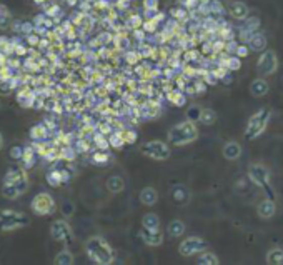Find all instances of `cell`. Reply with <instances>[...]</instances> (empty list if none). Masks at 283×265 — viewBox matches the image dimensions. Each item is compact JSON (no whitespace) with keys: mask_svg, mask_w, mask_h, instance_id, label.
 <instances>
[{"mask_svg":"<svg viewBox=\"0 0 283 265\" xmlns=\"http://www.w3.org/2000/svg\"><path fill=\"white\" fill-rule=\"evenodd\" d=\"M28 190V177L24 167H10L9 172L4 177L2 195L9 200L19 199L22 194Z\"/></svg>","mask_w":283,"mask_h":265,"instance_id":"cell-1","label":"cell"},{"mask_svg":"<svg viewBox=\"0 0 283 265\" xmlns=\"http://www.w3.org/2000/svg\"><path fill=\"white\" fill-rule=\"evenodd\" d=\"M85 252H87L88 258L99 265H109L113 262V249L110 244L104 237H90L85 242Z\"/></svg>","mask_w":283,"mask_h":265,"instance_id":"cell-2","label":"cell"},{"mask_svg":"<svg viewBox=\"0 0 283 265\" xmlns=\"http://www.w3.org/2000/svg\"><path fill=\"white\" fill-rule=\"evenodd\" d=\"M168 143H172L175 147H182L186 143H192L198 139V129L195 122L186 119L185 122H180L177 125H173L172 129L168 130L167 134Z\"/></svg>","mask_w":283,"mask_h":265,"instance_id":"cell-3","label":"cell"},{"mask_svg":"<svg viewBox=\"0 0 283 265\" xmlns=\"http://www.w3.org/2000/svg\"><path fill=\"white\" fill-rule=\"evenodd\" d=\"M271 117V110L268 107H262L260 110H257L247 122V129H245V139L247 140H255L258 139L260 135L267 130L268 122Z\"/></svg>","mask_w":283,"mask_h":265,"instance_id":"cell-4","label":"cell"},{"mask_svg":"<svg viewBox=\"0 0 283 265\" xmlns=\"http://www.w3.org/2000/svg\"><path fill=\"white\" fill-rule=\"evenodd\" d=\"M248 178L250 182L260 187L270 199H275V190L270 183V170L263 164H252L248 167Z\"/></svg>","mask_w":283,"mask_h":265,"instance_id":"cell-5","label":"cell"},{"mask_svg":"<svg viewBox=\"0 0 283 265\" xmlns=\"http://www.w3.org/2000/svg\"><path fill=\"white\" fill-rule=\"evenodd\" d=\"M30 223V218L22 212L15 210H2L0 212V232H10V230L24 229Z\"/></svg>","mask_w":283,"mask_h":265,"instance_id":"cell-6","label":"cell"},{"mask_svg":"<svg viewBox=\"0 0 283 265\" xmlns=\"http://www.w3.org/2000/svg\"><path fill=\"white\" fill-rule=\"evenodd\" d=\"M140 152L145 155V157H149L152 160H157V162H163V160H168L170 155H172V148L167 142H162V140H150L144 143V145L140 147Z\"/></svg>","mask_w":283,"mask_h":265,"instance_id":"cell-7","label":"cell"},{"mask_svg":"<svg viewBox=\"0 0 283 265\" xmlns=\"http://www.w3.org/2000/svg\"><path fill=\"white\" fill-rule=\"evenodd\" d=\"M276 70H278V57H276V52L271 49L263 50L257 60V72L262 77H268V75H273Z\"/></svg>","mask_w":283,"mask_h":265,"instance_id":"cell-8","label":"cell"},{"mask_svg":"<svg viewBox=\"0 0 283 265\" xmlns=\"http://www.w3.org/2000/svg\"><path fill=\"white\" fill-rule=\"evenodd\" d=\"M30 209L33 214H37V215H50V214H54L55 212V200L54 197L50 194L47 192H40V194H37L35 197H33L32 200V204H30Z\"/></svg>","mask_w":283,"mask_h":265,"instance_id":"cell-9","label":"cell"},{"mask_svg":"<svg viewBox=\"0 0 283 265\" xmlns=\"http://www.w3.org/2000/svg\"><path fill=\"white\" fill-rule=\"evenodd\" d=\"M203 250H207L205 240L202 237H197V235L183 239L178 245V253L182 257H194V255H198V253H202Z\"/></svg>","mask_w":283,"mask_h":265,"instance_id":"cell-10","label":"cell"},{"mask_svg":"<svg viewBox=\"0 0 283 265\" xmlns=\"http://www.w3.org/2000/svg\"><path fill=\"white\" fill-rule=\"evenodd\" d=\"M50 235H52L54 240L64 242V244H70V242L73 240V234H72L70 225L65 220H62V218L52 222V225H50Z\"/></svg>","mask_w":283,"mask_h":265,"instance_id":"cell-11","label":"cell"},{"mask_svg":"<svg viewBox=\"0 0 283 265\" xmlns=\"http://www.w3.org/2000/svg\"><path fill=\"white\" fill-rule=\"evenodd\" d=\"M140 239L145 242L149 247H160L163 244V234L160 229L157 230H149L142 227L140 230Z\"/></svg>","mask_w":283,"mask_h":265,"instance_id":"cell-12","label":"cell"},{"mask_svg":"<svg viewBox=\"0 0 283 265\" xmlns=\"http://www.w3.org/2000/svg\"><path fill=\"white\" fill-rule=\"evenodd\" d=\"M228 14H230L231 19L243 22L248 15H250V9H248V5H247V4L240 2V0H235V2H231V4H230V7H228Z\"/></svg>","mask_w":283,"mask_h":265,"instance_id":"cell-13","label":"cell"},{"mask_svg":"<svg viewBox=\"0 0 283 265\" xmlns=\"http://www.w3.org/2000/svg\"><path fill=\"white\" fill-rule=\"evenodd\" d=\"M257 214L260 215V218H263V220H268V218L273 217L276 214L275 199H270V197L263 199L257 207Z\"/></svg>","mask_w":283,"mask_h":265,"instance_id":"cell-14","label":"cell"},{"mask_svg":"<svg viewBox=\"0 0 283 265\" xmlns=\"http://www.w3.org/2000/svg\"><path fill=\"white\" fill-rule=\"evenodd\" d=\"M170 197L177 205H186L190 202V190L185 185H175L170 192Z\"/></svg>","mask_w":283,"mask_h":265,"instance_id":"cell-15","label":"cell"},{"mask_svg":"<svg viewBox=\"0 0 283 265\" xmlns=\"http://www.w3.org/2000/svg\"><path fill=\"white\" fill-rule=\"evenodd\" d=\"M267 35L262 32H255L252 39L248 40V47H250L252 52H263V50H267Z\"/></svg>","mask_w":283,"mask_h":265,"instance_id":"cell-16","label":"cell"},{"mask_svg":"<svg viewBox=\"0 0 283 265\" xmlns=\"http://www.w3.org/2000/svg\"><path fill=\"white\" fill-rule=\"evenodd\" d=\"M248 90H250V94L253 97H265L268 94L270 85H268V82L263 77L262 79H255L253 82L250 84V87H248Z\"/></svg>","mask_w":283,"mask_h":265,"instance_id":"cell-17","label":"cell"},{"mask_svg":"<svg viewBox=\"0 0 283 265\" xmlns=\"http://www.w3.org/2000/svg\"><path fill=\"white\" fill-rule=\"evenodd\" d=\"M222 154L226 160H237V159H240V155H242V145L235 140L226 142L222 148Z\"/></svg>","mask_w":283,"mask_h":265,"instance_id":"cell-18","label":"cell"},{"mask_svg":"<svg viewBox=\"0 0 283 265\" xmlns=\"http://www.w3.org/2000/svg\"><path fill=\"white\" fill-rule=\"evenodd\" d=\"M138 199H140V202L144 204V205H155L157 204V200H158V192L154 188V187H145V188H142L140 190V195H138Z\"/></svg>","mask_w":283,"mask_h":265,"instance_id":"cell-19","label":"cell"},{"mask_svg":"<svg viewBox=\"0 0 283 265\" xmlns=\"http://www.w3.org/2000/svg\"><path fill=\"white\" fill-rule=\"evenodd\" d=\"M37 164V150L33 148V145H28L24 148V155H22V167L25 170L32 169Z\"/></svg>","mask_w":283,"mask_h":265,"instance_id":"cell-20","label":"cell"},{"mask_svg":"<svg viewBox=\"0 0 283 265\" xmlns=\"http://www.w3.org/2000/svg\"><path fill=\"white\" fill-rule=\"evenodd\" d=\"M105 187L110 194H120L125 188V180L120 175H112L109 177V180L105 182Z\"/></svg>","mask_w":283,"mask_h":265,"instance_id":"cell-21","label":"cell"},{"mask_svg":"<svg viewBox=\"0 0 283 265\" xmlns=\"http://www.w3.org/2000/svg\"><path fill=\"white\" fill-rule=\"evenodd\" d=\"M50 134V129L47 127V124H37L30 127L28 130V135H30L32 140H45Z\"/></svg>","mask_w":283,"mask_h":265,"instance_id":"cell-22","label":"cell"},{"mask_svg":"<svg viewBox=\"0 0 283 265\" xmlns=\"http://www.w3.org/2000/svg\"><path fill=\"white\" fill-rule=\"evenodd\" d=\"M167 232L168 235L172 239H178V237H182V235L186 232V225H185V222L183 220H178V218H175V220H172L168 223V227H167Z\"/></svg>","mask_w":283,"mask_h":265,"instance_id":"cell-23","label":"cell"},{"mask_svg":"<svg viewBox=\"0 0 283 265\" xmlns=\"http://www.w3.org/2000/svg\"><path fill=\"white\" fill-rule=\"evenodd\" d=\"M142 227L149 229V230L160 229V218H158V215L154 214V212H150V214H145L144 218H142Z\"/></svg>","mask_w":283,"mask_h":265,"instance_id":"cell-24","label":"cell"},{"mask_svg":"<svg viewBox=\"0 0 283 265\" xmlns=\"http://www.w3.org/2000/svg\"><path fill=\"white\" fill-rule=\"evenodd\" d=\"M12 28L15 32H19L22 33V35H28V33H32V32H35V24L33 22H22V20H17L12 24Z\"/></svg>","mask_w":283,"mask_h":265,"instance_id":"cell-25","label":"cell"},{"mask_svg":"<svg viewBox=\"0 0 283 265\" xmlns=\"http://www.w3.org/2000/svg\"><path fill=\"white\" fill-rule=\"evenodd\" d=\"M267 263L270 265H283V249L281 247H273L267 253Z\"/></svg>","mask_w":283,"mask_h":265,"instance_id":"cell-26","label":"cell"},{"mask_svg":"<svg viewBox=\"0 0 283 265\" xmlns=\"http://www.w3.org/2000/svg\"><path fill=\"white\" fill-rule=\"evenodd\" d=\"M73 262H75V258H73L72 252H70L69 249L60 250V252L55 255V258H54V263H55V265H72Z\"/></svg>","mask_w":283,"mask_h":265,"instance_id":"cell-27","label":"cell"},{"mask_svg":"<svg viewBox=\"0 0 283 265\" xmlns=\"http://www.w3.org/2000/svg\"><path fill=\"white\" fill-rule=\"evenodd\" d=\"M10 27H12V15L5 5L0 4V30H7Z\"/></svg>","mask_w":283,"mask_h":265,"instance_id":"cell-28","label":"cell"},{"mask_svg":"<svg viewBox=\"0 0 283 265\" xmlns=\"http://www.w3.org/2000/svg\"><path fill=\"white\" fill-rule=\"evenodd\" d=\"M200 265H218L220 260H218V257L215 255L213 252H208V250H203L200 253V257H198V260H197Z\"/></svg>","mask_w":283,"mask_h":265,"instance_id":"cell-29","label":"cell"},{"mask_svg":"<svg viewBox=\"0 0 283 265\" xmlns=\"http://www.w3.org/2000/svg\"><path fill=\"white\" fill-rule=\"evenodd\" d=\"M262 27V20L257 15H248L245 20H243V28L250 32H258V28Z\"/></svg>","mask_w":283,"mask_h":265,"instance_id":"cell-30","label":"cell"},{"mask_svg":"<svg viewBox=\"0 0 283 265\" xmlns=\"http://www.w3.org/2000/svg\"><path fill=\"white\" fill-rule=\"evenodd\" d=\"M47 182H49V185H52V187H60L62 183H64V178H62V172L60 169H52L47 174Z\"/></svg>","mask_w":283,"mask_h":265,"instance_id":"cell-31","label":"cell"},{"mask_svg":"<svg viewBox=\"0 0 283 265\" xmlns=\"http://www.w3.org/2000/svg\"><path fill=\"white\" fill-rule=\"evenodd\" d=\"M225 68L226 70H230V72H237V70H240L242 68V59L239 55H230V57H226V60H225Z\"/></svg>","mask_w":283,"mask_h":265,"instance_id":"cell-32","label":"cell"},{"mask_svg":"<svg viewBox=\"0 0 283 265\" xmlns=\"http://www.w3.org/2000/svg\"><path fill=\"white\" fill-rule=\"evenodd\" d=\"M17 77H12L9 80H0V95H9V92H12L17 87Z\"/></svg>","mask_w":283,"mask_h":265,"instance_id":"cell-33","label":"cell"},{"mask_svg":"<svg viewBox=\"0 0 283 265\" xmlns=\"http://www.w3.org/2000/svg\"><path fill=\"white\" fill-rule=\"evenodd\" d=\"M198 122H202L203 125H213L215 122H217V113L210 110V108H205V110H202L200 120H198Z\"/></svg>","mask_w":283,"mask_h":265,"instance_id":"cell-34","label":"cell"},{"mask_svg":"<svg viewBox=\"0 0 283 265\" xmlns=\"http://www.w3.org/2000/svg\"><path fill=\"white\" fill-rule=\"evenodd\" d=\"M109 143H110V147L112 148H123V145H125V139H123V135H122V132H117V134H112L109 137Z\"/></svg>","mask_w":283,"mask_h":265,"instance_id":"cell-35","label":"cell"},{"mask_svg":"<svg viewBox=\"0 0 283 265\" xmlns=\"http://www.w3.org/2000/svg\"><path fill=\"white\" fill-rule=\"evenodd\" d=\"M109 160H110V155L105 150H99L92 155V164H95V165H105Z\"/></svg>","mask_w":283,"mask_h":265,"instance_id":"cell-36","label":"cell"},{"mask_svg":"<svg viewBox=\"0 0 283 265\" xmlns=\"http://www.w3.org/2000/svg\"><path fill=\"white\" fill-rule=\"evenodd\" d=\"M208 9H210V15H223L225 14V7L220 0H212L208 4Z\"/></svg>","mask_w":283,"mask_h":265,"instance_id":"cell-37","label":"cell"},{"mask_svg":"<svg viewBox=\"0 0 283 265\" xmlns=\"http://www.w3.org/2000/svg\"><path fill=\"white\" fill-rule=\"evenodd\" d=\"M168 99H170V102H172V103H175L177 107H183L186 97L182 94V92H172V94L168 95Z\"/></svg>","mask_w":283,"mask_h":265,"instance_id":"cell-38","label":"cell"},{"mask_svg":"<svg viewBox=\"0 0 283 265\" xmlns=\"http://www.w3.org/2000/svg\"><path fill=\"white\" fill-rule=\"evenodd\" d=\"M45 14H47L49 17H52V19L55 20V19H59V17L62 15V9L57 4L45 5Z\"/></svg>","mask_w":283,"mask_h":265,"instance_id":"cell-39","label":"cell"},{"mask_svg":"<svg viewBox=\"0 0 283 265\" xmlns=\"http://www.w3.org/2000/svg\"><path fill=\"white\" fill-rule=\"evenodd\" d=\"M142 25H144V19H142L140 15H130L127 19V27L128 28H140Z\"/></svg>","mask_w":283,"mask_h":265,"instance_id":"cell-40","label":"cell"},{"mask_svg":"<svg viewBox=\"0 0 283 265\" xmlns=\"http://www.w3.org/2000/svg\"><path fill=\"white\" fill-rule=\"evenodd\" d=\"M200 113H202V108L190 107L188 110H186V119L192 120V122H198V120H200Z\"/></svg>","mask_w":283,"mask_h":265,"instance_id":"cell-41","label":"cell"},{"mask_svg":"<svg viewBox=\"0 0 283 265\" xmlns=\"http://www.w3.org/2000/svg\"><path fill=\"white\" fill-rule=\"evenodd\" d=\"M250 47H248V44H239V47L235 50V55H239L240 59H247L248 55H250Z\"/></svg>","mask_w":283,"mask_h":265,"instance_id":"cell-42","label":"cell"},{"mask_svg":"<svg viewBox=\"0 0 283 265\" xmlns=\"http://www.w3.org/2000/svg\"><path fill=\"white\" fill-rule=\"evenodd\" d=\"M25 39H27V42H28L30 47H38V45H40V40H42L40 37H38L37 32L28 33V35H25Z\"/></svg>","mask_w":283,"mask_h":265,"instance_id":"cell-43","label":"cell"},{"mask_svg":"<svg viewBox=\"0 0 283 265\" xmlns=\"http://www.w3.org/2000/svg\"><path fill=\"white\" fill-rule=\"evenodd\" d=\"M122 135H123V139H125V142L128 143V145H132V143L137 142V134H135L133 130H125V132H122Z\"/></svg>","mask_w":283,"mask_h":265,"instance_id":"cell-44","label":"cell"},{"mask_svg":"<svg viewBox=\"0 0 283 265\" xmlns=\"http://www.w3.org/2000/svg\"><path fill=\"white\" fill-rule=\"evenodd\" d=\"M22 155H24V148L19 147V145H15L10 148V159H14V160H22Z\"/></svg>","mask_w":283,"mask_h":265,"instance_id":"cell-45","label":"cell"},{"mask_svg":"<svg viewBox=\"0 0 283 265\" xmlns=\"http://www.w3.org/2000/svg\"><path fill=\"white\" fill-rule=\"evenodd\" d=\"M145 10H158V5H160V0H144L142 2Z\"/></svg>","mask_w":283,"mask_h":265,"instance_id":"cell-46","label":"cell"},{"mask_svg":"<svg viewBox=\"0 0 283 265\" xmlns=\"http://www.w3.org/2000/svg\"><path fill=\"white\" fill-rule=\"evenodd\" d=\"M73 212H75V205H73L72 202H65L64 205H62V214H64L65 217L73 215Z\"/></svg>","mask_w":283,"mask_h":265,"instance_id":"cell-47","label":"cell"},{"mask_svg":"<svg viewBox=\"0 0 283 265\" xmlns=\"http://www.w3.org/2000/svg\"><path fill=\"white\" fill-rule=\"evenodd\" d=\"M203 80H205L208 85H217L218 84V77L215 75V72H207L205 79H203Z\"/></svg>","mask_w":283,"mask_h":265,"instance_id":"cell-48","label":"cell"},{"mask_svg":"<svg viewBox=\"0 0 283 265\" xmlns=\"http://www.w3.org/2000/svg\"><path fill=\"white\" fill-rule=\"evenodd\" d=\"M88 148H90L88 142H85L83 139L77 140V143H75V150H77V152H87Z\"/></svg>","mask_w":283,"mask_h":265,"instance_id":"cell-49","label":"cell"},{"mask_svg":"<svg viewBox=\"0 0 283 265\" xmlns=\"http://www.w3.org/2000/svg\"><path fill=\"white\" fill-rule=\"evenodd\" d=\"M140 52H130V54H127V60H128V63H137L138 60H140Z\"/></svg>","mask_w":283,"mask_h":265,"instance_id":"cell-50","label":"cell"},{"mask_svg":"<svg viewBox=\"0 0 283 265\" xmlns=\"http://www.w3.org/2000/svg\"><path fill=\"white\" fill-rule=\"evenodd\" d=\"M117 45L120 49H128V39L127 37H117Z\"/></svg>","mask_w":283,"mask_h":265,"instance_id":"cell-51","label":"cell"},{"mask_svg":"<svg viewBox=\"0 0 283 265\" xmlns=\"http://www.w3.org/2000/svg\"><path fill=\"white\" fill-rule=\"evenodd\" d=\"M130 4H132V0H118V2H117V9L125 10V9L130 7Z\"/></svg>","mask_w":283,"mask_h":265,"instance_id":"cell-52","label":"cell"},{"mask_svg":"<svg viewBox=\"0 0 283 265\" xmlns=\"http://www.w3.org/2000/svg\"><path fill=\"white\" fill-rule=\"evenodd\" d=\"M205 90H207L205 80H203V82H195V94H203Z\"/></svg>","mask_w":283,"mask_h":265,"instance_id":"cell-53","label":"cell"},{"mask_svg":"<svg viewBox=\"0 0 283 265\" xmlns=\"http://www.w3.org/2000/svg\"><path fill=\"white\" fill-rule=\"evenodd\" d=\"M9 63V55L5 54V52L0 50V67H4V65H7Z\"/></svg>","mask_w":283,"mask_h":265,"instance_id":"cell-54","label":"cell"},{"mask_svg":"<svg viewBox=\"0 0 283 265\" xmlns=\"http://www.w3.org/2000/svg\"><path fill=\"white\" fill-rule=\"evenodd\" d=\"M9 44V37H4V35H0V49H4L5 45Z\"/></svg>","mask_w":283,"mask_h":265,"instance_id":"cell-55","label":"cell"},{"mask_svg":"<svg viewBox=\"0 0 283 265\" xmlns=\"http://www.w3.org/2000/svg\"><path fill=\"white\" fill-rule=\"evenodd\" d=\"M67 4H69L70 7H75V5L80 4V0H67Z\"/></svg>","mask_w":283,"mask_h":265,"instance_id":"cell-56","label":"cell"},{"mask_svg":"<svg viewBox=\"0 0 283 265\" xmlns=\"http://www.w3.org/2000/svg\"><path fill=\"white\" fill-rule=\"evenodd\" d=\"M4 148V137H2V132H0V150Z\"/></svg>","mask_w":283,"mask_h":265,"instance_id":"cell-57","label":"cell"},{"mask_svg":"<svg viewBox=\"0 0 283 265\" xmlns=\"http://www.w3.org/2000/svg\"><path fill=\"white\" fill-rule=\"evenodd\" d=\"M198 2H200V4H210L212 0H198Z\"/></svg>","mask_w":283,"mask_h":265,"instance_id":"cell-58","label":"cell"}]
</instances>
